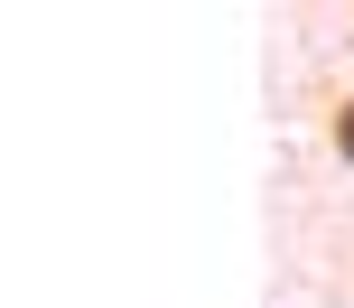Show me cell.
Listing matches in <instances>:
<instances>
[{"label": "cell", "instance_id": "cell-1", "mask_svg": "<svg viewBox=\"0 0 354 308\" xmlns=\"http://www.w3.org/2000/svg\"><path fill=\"white\" fill-rule=\"evenodd\" d=\"M326 150H336V159H354V93H336V103H326Z\"/></svg>", "mask_w": 354, "mask_h": 308}]
</instances>
